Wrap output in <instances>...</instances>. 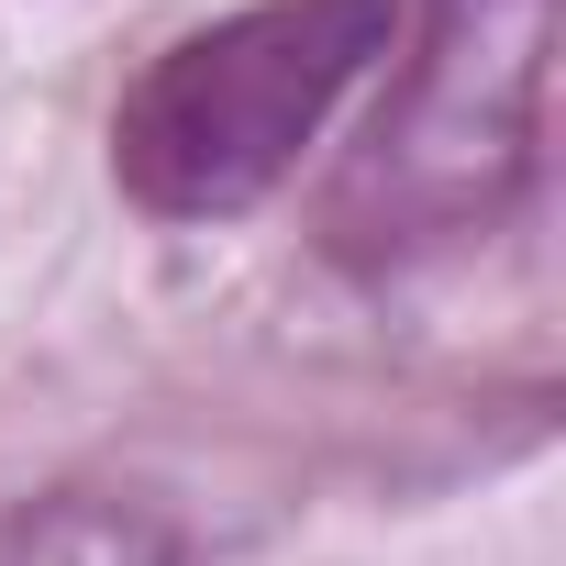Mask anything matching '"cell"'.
<instances>
[{"instance_id":"2","label":"cell","mask_w":566,"mask_h":566,"mask_svg":"<svg viewBox=\"0 0 566 566\" xmlns=\"http://www.w3.org/2000/svg\"><path fill=\"white\" fill-rule=\"evenodd\" d=\"M0 566H178L167 522L112 489H56L0 522Z\"/></svg>"},{"instance_id":"1","label":"cell","mask_w":566,"mask_h":566,"mask_svg":"<svg viewBox=\"0 0 566 566\" xmlns=\"http://www.w3.org/2000/svg\"><path fill=\"white\" fill-rule=\"evenodd\" d=\"M389 45L400 0H244L156 45L112 101V189L145 222H244L301 178Z\"/></svg>"}]
</instances>
